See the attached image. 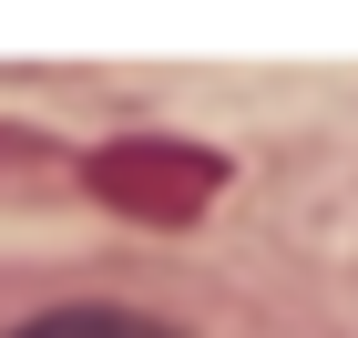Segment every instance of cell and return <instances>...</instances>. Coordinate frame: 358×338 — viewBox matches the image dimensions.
<instances>
[{
    "instance_id": "1",
    "label": "cell",
    "mask_w": 358,
    "mask_h": 338,
    "mask_svg": "<svg viewBox=\"0 0 358 338\" xmlns=\"http://www.w3.org/2000/svg\"><path fill=\"white\" fill-rule=\"evenodd\" d=\"M83 185L134 225H194L225 195V154L215 143H185V134H123V143H92L83 154Z\"/></svg>"
},
{
    "instance_id": "2",
    "label": "cell",
    "mask_w": 358,
    "mask_h": 338,
    "mask_svg": "<svg viewBox=\"0 0 358 338\" xmlns=\"http://www.w3.org/2000/svg\"><path fill=\"white\" fill-rule=\"evenodd\" d=\"M10 338H174V328L164 318H134V308H41Z\"/></svg>"
},
{
    "instance_id": "3",
    "label": "cell",
    "mask_w": 358,
    "mask_h": 338,
    "mask_svg": "<svg viewBox=\"0 0 358 338\" xmlns=\"http://www.w3.org/2000/svg\"><path fill=\"white\" fill-rule=\"evenodd\" d=\"M31 174H52L41 134H0V185H31Z\"/></svg>"
}]
</instances>
